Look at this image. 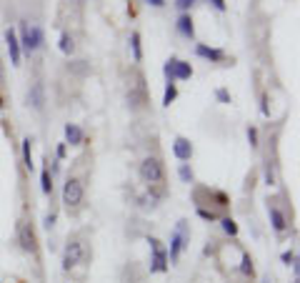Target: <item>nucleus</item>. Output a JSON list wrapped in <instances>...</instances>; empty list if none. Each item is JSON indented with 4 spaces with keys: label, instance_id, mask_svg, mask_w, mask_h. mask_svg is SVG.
Masks as SVG:
<instances>
[{
    "label": "nucleus",
    "instance_id": "c85d7f7f",
    "mask_svg": "<svg viewBox=\"0 0 300 283\" xmlns=\"http://www.w3.org/2000/svg\"><path fill=\"white\" fill-rule=\"evenodd\" d=\"M260 110H262V115H270V108H268V95H262V100H260Z\"/></svg>",
    "mask_w": 300,
    "mask_h": 283
},
{
    "label": "nucleus",
    "instance_id": "f03ea898",
    "mask_svg": "<svg viewBox=\"0 0 300 283\" xmlns=\"http://www.w3.org/2000/svg\"><path fill=\"white\" fill-rule=\"evenodd\" d=\"M140 178H143L148 186L163 183V178H165V166H163V160L155 158V155H148L143 163H140Z\"/></svg>",
    "mask_w": 300,
    "mask_h": 283
},
{
    "label": "nucleus",
    "instance_id": "f3484780",
    "mask_svg": "<svg viewBox=\"0 0 300 283\" xmlns=\"http://www.w3.org/2000/svg\"><path fill=\"white\" fill-rule=\"evenodd\" d=\"M58 48H60V53H65V55H73V50H75V43H73V35H70V33H63V35H60V43H58Z\"/></svg>",
    "mask_w": 300,
    "mask_h": 283
},
{
    "label": "nucleus",
    "instance_id": "cd10ccee",
    "mask_svg": "<svg viewBox=\"0 0 300 283\" xmlns=\"http://www.w3.org/2000/svg\"><path fill=\"white\" fill-rule=\"evenodd\" d=\"M55 218H58V213H55V211H50V213L45 216V228H53V226H55Z\"/></svg>",
    "mask_w": 300,
    "mask_h": 283
},
{
    "label": "nucleus",
    "instance_id": "b1692460",
    "mask_svg": "<svg viewBox=\"0 0 300 283\" xmlns=\"http://www.w3.org/2000/svg\"><path fill=\"white\" fill-rule=\"evenodd\" d=\"M195 3H198V0H175V8H178L180 13H188V10H190Z\"/></svg>",
    "mask_w": 300,
    "mask_h": 283
},
{
    "label": "nucleus",
    "instance_id": "a878e982",
    "mask_svg": "<svg viewBox=\"0 0 300 283\" xmlns=\"http://www.w3.org/2000/svg\"><path fill=\"white\" fill-rule=\"evenodd\" d=\"M215 98H218L220 103H230V93L225 91V88H218V91H215Z\"/></svg>",
    "mask_w": 300,
    "mask_h": 283
},
{
    "label": "nucleus",
    "instance_id": "f257e3e1",
    "mask_svg": "<svg viewBox=\"0 0 300 283\" xmlns=\"http://www.w3.org/2000/svg\"><path fill=\"white\" fill-rule=\"evenodd\" d=\"M188 240H190V231H188V221H178L175 231L170 233V251H168V261L170 263H178L183 248L188 246Z\"/></svg>",
    "mask_w": 300,
    "mask_h": 283
},
{
    "label": "nucleus",
    "instance_id": "0eeeda50",
    "mask_svg": "<svg viewBox=\"0 0 300 283\" xmlns=\"http://www.w3.org/2000/svg\"><path fill=\"white\" fill-rule=\"evenodd\" d=\"M83 256H85V246H83V240L73 238L70 243L65 246V251H63V271L75 268V266H78V263L83 261Z\"/></svg>",
    "mask_w": 300,
    "mask_h": 283
},
{
    "label": "nucleus",
    "instance_id": "7c9ffc66",
    "mask_svg": "<svg viewBox=\"0 0 300 283\" xmlns=\"http://www.w3.org/2000/svg\"><path fill=\"white\" fill-rule=\"evenodd\" d=\"M65 153H68V148H65V143H60L58 145V158H65Z\"/></svg>",
    "mask_w": 300,
    "mask_h": 283
},
{
    "label": "nucleus",
    "instance_id": "412c9836",
    "mask_svg": "<svg viewBox=\"0 0 300 283\" xmlns=\"http://www.w3.org/2000/svg\"><path fill=\"white\" fill-rule=\"evenodd\" d=\"M175 98H178V88H175V83H168L165 86V95H163V105H170Z\"/></svg>",
    "mask_w": 300,
    "mask_h": 283
},
{
    "label": "nucleus",
    "instance_id": "f8f14e48",
    "mask_svg": "<svg viewBox=\"0 0 300 283\" xmlns=\"http://www.w3.org/2000/svg\"><path fill=\"white\" fill-rule=\"evenodd\" d=\"M195 53H198L200 58L210 60V63H223V60H225V53H223L220 48H208L205 43H198V46H195Z\"/></svg>",
    "mask_w": 300,
    "mask_h": 283
},
{
    "label": "nucleus",
    "instance_id": "2eb2a0df",
    "mask_svg": "<svg viewBox=\"0 0 300 283\" xmlns=\"http://www.w3.org/2000/svg\"><path fill=\"white\" fill-rule=\"evenodd\" d=\"M268 213H270V223H273V228L278 231V233H283L285 228H288V223H285V216L275 208V206H268Z\"/></svg>",
    "mask_w": 300,
    "mask_h": 283
},
{
    "label": "nucleus",
    "instance_id": "393cba45",
    "mask_svg": "<svg viewBox=\"0 0 300 283\" xmlns=\"http://www.w3.org/2000/svg\"><path fill=\"white\" fill-rule=\"evenodd\" d=\"M283 263H285V266H293V268H298V256H295L293 251H285V253H283Z\"/></svg>",
    "mask_w": 300,
    "mask_h": 283
},
{
    "label": "nucleus",
    "instance_id": "ddd939ff",
    "mask_svg": "<svg viewBox=\"0 0 300 283\" xmlns=\"http://www.w3.org/2000/svg\"><path fill=\"white\" fill-rule=\"evenodd\" d=\"M175 28H178V33H180L183 38H195V25H193V18L188 15V13H183V15L178 18Z\"/></svg>",
    "mask_w": 300,
    "mask_h": 283
},
{
    "label": "nucleus",
    "instance_id": "bb28decb",
    "mask_svg": "<svg viewBox=\"0 0 300 283\" xmlns=\"http://www.w3.org/2000/svg\"><path fill=\"white\" fill-rule=\"evenodd\" d=\"M248 141H250V148H258V128H248Z\"/></svg>",
    "mask_w": 300,
    "mask_h": 283
},
{
    "label": "nucleus",
    "instance_id": "c756f323",
    "mask_svg": "<svg viewBox=\"0 0 300 283\" xmlns=\"http://www.w3.org/2000/svg\"><path fill=\"white\" fill-rule=\"evenodd\" d=\"M148 5H153V8H163V5H165V0H148Z\"/></svg>",
    "mask_w": 300,
    "mask_h": 283
},
{
    "label": "nucleus",
    "instance_id": "7ed1b4c3",
    "mask_svg": "<svg viewBox=\"0 0 300 283\" xmlns=\"http://www.w3.org/2000/svg\"><path fill=\"white\" fill-rule=\"evenodd\" d=\"M20 46L28 53L38 50L43 46V28L38 23H23V28H20Z\"/></svg>",
    "mask_w": 300,
    "mask_h": 283
},
{
    "label": "nucleus",
    "instance_id": "39448f33",
    "mask_svg": "<svg viewBox=\"0 0 300 283\" xmlns=\"http://www.w3.org/2000/svg\"><path fill=\"white\" fill-rule=\"evenodd\" d=\"M63 203L65 208H78L83 203V181L80 178H68L63 186Z\"/></svg>",
    "mask_w": 300,
    "mask_h": 283
},
{
    "label": "nucleus",
    "instance_id": "2f4dec72",
    "mask_svg": "<svg viewBox=\"0 0 300 283\" xmlns=\"http://www.w3.org/2000/svg\"><path fill=\"white\" fill-rule=\"evenodd\" d=\"M213 5H215L218 10H225V0H213Z\"/></svg>",
    "mask_w": 300,
    "mask_h": 283
},
{
    "label": "nucleus",
    "instance_id": "6ab92c4d",
    "mask_svg": "<svg viewBox=\"0 0 300 283\" xmlns=\"http://www.w3.org/2000/svg\"><path fill=\"white\" fill-rule=\"evenodd\" d=\"M40 188H43V193L45 195H50L53 193V178H50V168L45 166L43 168V173H40Z\"/></svg>",
    "mask_w": 300,
    "mask_h": 283
},
{
    "label": "nucleus",
    "instance_id": "5701e85b",
    "mask_svg": "<svg viewBox=\"0 0 300 283\" xmlns=\"http://www.w3.org/2000/svg\"><path fill=\"white\" fill-rule=\"evenodd\" d=\"M220 223H223V231L228 233V236H238V226H235L233 218H223Z\"/></svg>",
    "mask_w": 300,
    "mask_h": 283
},
{
    "label": "nucleus",
    "instance_id": "4be33fe9",
    "mask_svg": "<svg viewBox=\"0 0 300 283\" xmlns=\"http://www.w3.org/2000/svg\"><path fill=\"white\" fill-rule=\"evenodd\" d=\"M180 181L183 183H193V171H190V166H188V163H180Z\"/></svg>",
    "mask_w": 300,
    "mask_h": 283
},
{
    "label": "nucleus",
    "instance_id": "4468645a",
    "mask_svg": "<svg viewBox=\"0 0 300 283\" xmlns=\"http://www.w3.org/2000/svg\"><path fill=\"white\" fill-rule=\"evenodd\" d=\"M83 131H80V126H75V123H68L65 126V143H70V145H80L83 143Z\"/></svg>",
    "mask_w": 300,
    "mask_h": 283
},
{
    "label": "nucleus",
    "instance_id": "1a4fd4ad",
    "mask_svg": "<svg viewBox=\"0 0 300 283\" xmlns=\"http://www.w3.org/2000/svg\"><path fill=\"white\" fill-rule=\"evenodd\" d=\"M173 153H175V158L180 160V163H188V160L193 158V143L188 141V138H175Z\"/></svg>",
    "mask_w": 300,
    "mask_h": 283
},
{
    "label": "nucleus",
    "instance_id": "423d86ee",
    "mask_svg": "<svg viewBox=\"0 0 300 283\" xmlns=\"http://www.w3.org/2000/svg\"><path fill=\"white\" fill-rule=\"evenodd\" d=\"M150 251H153V258H150V273H165L168 271V251L163 248V243L158 238H148Z\"/></svg>",
    "mask_w": 300,
    "mask_h": 283
},
{
    "label": "nucleus",
    "instance_id": "20e7f679",
    "mask_svg": "<svg viewBox=\"0 0 300 283\" xmlns=\"http://www.w3.org/2000/svg\"><path fill=\"white\" fill-rule=\"evenodd\" d=\"M165 78H168V83H175V80H190L193 78V65L190 63H185L180 58H170L163 68Z\"/></svg>",
    "mask_w": 300,
    "mask_h": 283
},
{
    "label": "nucleus",
    "instance_id": "9d476101",
    "mask_svg": "<svg viewBox=\"0 0 300 283\" xmlns=\"http://www.w3.org/2000/svg\"><path fill=\"white\" fill-rule=\"evenodd\" d=\"M5 43H8V53H10L13 65H20V40H18V33L13 28L5 30Z\"/></svg>",
    "mask_w": 300,
    "mask_h": 283
},
{
    "label": "nucleus",
    "instance_id": "6e6552de",
    "mask_svg": "<svg viewBox=\"0 0 300 283\" xmlns=\"http://www.w3.org/2000/svg\"><path fill=\"white\" fill-rule=\"evenodd\" d=\"M18 243H20V248L25 253H35V248H38V236H35V231H33L30 223H20L18 226Z\"/></svg>",
    "mask_w": 300,
    "mask_h": 283
},
{
    "label": "nucleus",
    "instance_id": "aec40b11",
    "mask_svg": "<svg viewBox=\"0 0 300 283\" xmlns=\"http://www.w3.org/2000/svg\"><path fill=\"white\" fill-rule=\"evenodd\" d=\"M240 273H243V276H250V278H253L255 268H253V258H250V253H243V261H240Z\"/></svg>",
    "mask_w": 300,
    "mask_h": 283
},
{
    "label": "nucleus",
    "instance_id": "a211bd4d",
    "mask_svg": "<svg viewBox=\"0 0 300 283\" xmlns=\"http://www.w3.org/2000/svg\"><path fill=\"white\" fill-rule=\"evenodd\" d=\"M23 166L28 171H33V145H30V138L23 141Z\"/></svg>",
    "mask_w": 300,
    "mask_h": 283
},
{
    "label": "nucleus",
    "instance_id": "9b49d317",
    "mask_svg": "<svg viewBox=\"0 0 300 283\" xmlns=\"http://www.w3.org/2000/svg\"><path fill=\"white\" fill-rule=\"evenodd\" d=\"M28 103H30L35 110H43V105H45V88H43V83H33V86H30V91H28Z\"/></svg>",
    "mask_w": 300,
    "mask_h": 283
},
{
    "label": "nucleus",
    "instance_id": "dca6fc26",
    "mask_svg": "<svg viewBox=\"0 0 300 283\" xmlns=\"http://www.w3.org/2000/svg\"><path fill=\"white\" fill-rule=\"evenodd\" d=\"M130 50H133V60L140 63L143 60V48H140V33L138 30L130 33Z\"/></svg>",
    "mask_w": 300,
    "mask_h": 283
}]
</instances>
